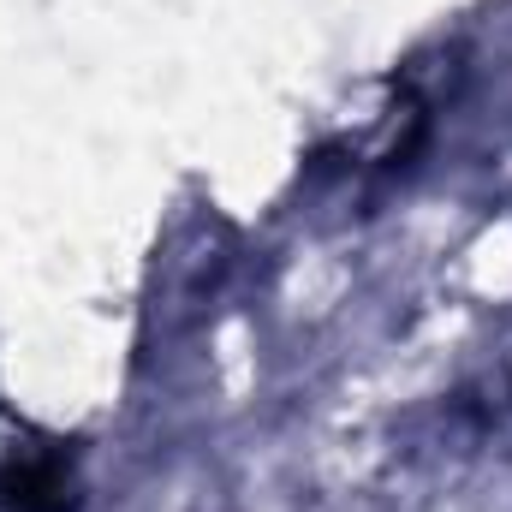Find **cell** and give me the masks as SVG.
I'll return each mask as SVG.
<instances>
[{
  "label": "cell",
  "instance_id": "6da1fadb",
  "mask_svg": "<svg viewBox=\"0 0 512 512\" xmlns=\"http://www.w3.org/2000/svg\"><path fill=\"white\" fill-rule=\"evenodd\" d=\"M0 512H78V483L60 453H6Z\"/></svg>",
  "mask_w": 512,
  "mask_h": 512
}]
</instances>
